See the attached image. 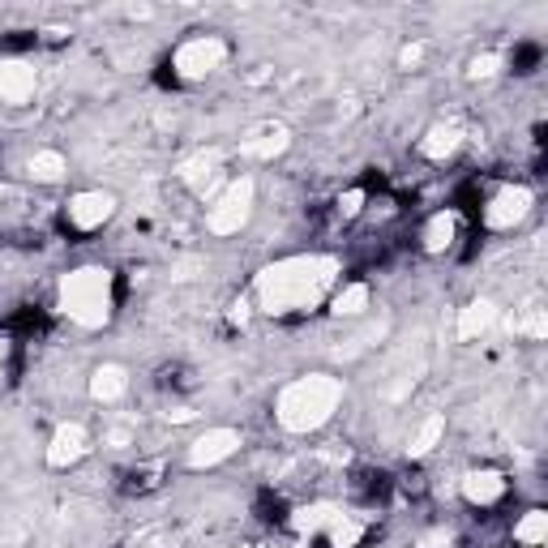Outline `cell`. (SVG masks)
I'll return each mask as SVG.
<instances>
[{"instance_id": "cell-12", "label": "cell", "mask_w": 548, "mask_h": 548, "mask_svg": "<svg viewBox=\"0 0 548 548\" xmlns=\"http://www.w3.org/2000/svg\"><path fill=\"white\" fill-rule=\"evenodd\" d=\"M287 146H292V133H287V125H274V120H270V125H257L245 142H240V155L266 163L274 155H283Z\"/></svg>"}, {"instance_id": "cell-29", "label": "cell", "mask_w": 548, "mask_h": 548, "mask_svg": "<svg viewBox=\"0 0 548 548\" xmlns=\"http://www.w3.org/2000/svg\"><path fill=\"white\" fill-rule=\"evenodd\" d=\"M232 322H240V326L249 322V300H236V304H232Z\"/></svg>"}, {"instance_id": "cell-23", "label": "cell", "mask_w": 548, "mask_h": 548, "mask_svg": "<svg viewBox=\"0 0 548 548\" xmlns=\"http://www.w3.org/2000/svg\"><path fill=\"white\" fill-rule=\"evenodd\" d=\"M334 514H339V510H334V506H309V510H296V531H300V536H326V527L334 523Z\"/></svg>"}, {"instance_id": "cell-10", "label": "cell", "mask_w": 548, "mask_h": 548, "mask_svg": "<svg viewBox=\"0 0 548 548\" xmlns=\"http://www.w3.org/2000/svg\"><path fill=\"white\" fill-rule=\"evenodd\" d=\"M86 454H90V433H86V424H78V420L60 424V429L52 433V441H48V467L52 471L78 467Z\"/></svg>"}, {"instance_id": "cell-16", "label": "cell", "mask_w": 548, "mask_h": 548, "mask_svg": "<svg viewBox=\"0 0 548 548\" xmlns=\"http://www.w3.org/2000/svg\"><path fill=\"white\" fill-rule=\"evenodd\" d=\"M459 146H463V129L459 125H433L429 133L420 137V155L429 159V163H446L459 155Z\"/></svg>"}, {"instance_id": "cell-5", "label": "cell", "mask_w": 548, "mask_h": 548, "mask_svg": "<svg viewBox=\"0 0 548 548\" xmlns=\"http://www.w3.org/2000/svg\"><path fill=\"white\" fill-rule=\"evenodd\" d=\"M227 43L219 35H193L172 52V73L180 82H206L215 69H223Z\"/></svg>"}, {"instance_id": "cell-9", "label": "cell", "mask_w": 548, "mask_h": 548, "mask_svg": "<svg viewBox=\"0 0 548 548\" xmlns=\"http://www.w3.org/2000/svg\"><path fill=\"white\" fill-rule=\"evenodd\" d=\"M39 90V69L22 56H0V103L5 108H26Z\"/></svg>"}, {"instance_id": "cell-20", "label": "cell", "mask_w": 548, "mask_h": 548, "mask_svg": "<svg viewBox=\"0 0 548 548\" xmlns=\"http://www.w3.org/2000/svg\"><path fill=\"white\" fill-rule=\"evenodd\" d=\"M454 232H459V219H454L450 210H437V215L424 223V232H420L424 253H446L454 245Z\"/></svg>"}, {"instance_id": "cell-19", "label": "cell", "mask_w": 548, "mask_h": 548, "mask_svg": "<svg viewBox=\"0 0 548 548\" xmlns=\"http://www.w3.org/2000/svg\"><path fill=\"white\" fill-rule=\"evenodd\" d=\"M373 304V287L369 283H343L330 296V313L334 317H364V309Z\"/></svg>"}, {"instance_id": "cell-8", "label": "cell", "mask_w": 548, "mask_h": 548, "mask_svg": "<svg viewBox=\"0 0 548 548\" xmlns=\"http://www.w3.org/2000/svg\"><path fill=\"white\" fill-rule=\"evenodd\" d=\"M112 215H116V197L108 189H82V193H73L69 206H65L69 227L73 232H82V236L99 232L103 223H112Z\"/></svg>"}, {"instance_id": "cell-13", "label": "cell", "mask_w": 548, "mask_h": 548, "mask_svg": "<svg viewBox=\"0 0 548 548\" xmlns=\"http://www.w3.org/2000/svg\"><path fill=\"white\" fill-rule=\"evenodd\" d=\"M223 172V150H197L193 159L180 163V180L193 189V193H206L215 189V180Z\"/></svg>"}, {"instance_id": "cell-24", "label": "cell", "mask_w": 548, "mask_h": 548, "mask_svg": "<svg viewBox=\"0 0 548 548\" xmlns=\"http://www.w3.org/2000/svg\"><path fill=\"white\" fill-rule=\"evenodd\" d=\"M159 476H163V467H159V463L133 467V471H129V484H125V489H129V493H150V489H159Z\"/></svg>"}, {"instance_id": "cell-2", "label": "cell", "mask_w": 548, "mask_h": 548, "mask_svg": "<svg viewBox=\"0 0 548 548\" xmlns=\"http://www.w3.org/2000/svg\"><path fill=\"white\" fill-rule=\"evenodd\" d=\"M343 377L334 373H304L296 382H287L274 399V420L283 433H317L334 420V411L343 407Z\"/></svg>"}, {"instance_id": "cell-7", "label": "cell", "mask_w": 548, "mask_h": 548, "mask_svg": "<svg viewBox=\"0 0 548 548\" xmlns=\"http://www.w3.org/2000/svg\"><path fill=\"white\" fill-rule=\"evenodd\" d=\"M245 446V437H240V429H227V424H215V429H206V433H197L189 441V467L193 471H210V467H219L227 463L232 454Z\"/></svg>"}, {"instance_id": "cell-3", "label": "cell", "mask_w": 548, "mask_h": 548, "mask_svg": "<svg viewBox=\"0 0 548 548\" xmlns=\"http://www.w3.org/2000/svg\"><path fill=\"white\" fill-rule=\"evenodd\" d=\"M116 292L108 266H78L60 279V313L82 330H103L112 322Z\"/></svg>"}, {"instance_id": "cell-30", "label": "cell", "mask_w": 548, "mask_h": 548, "mask_svg": "<svg viewBox=\"0 0 548 548\" xmlns=\"http://www.w3.org/2000/svg\"><path fill=\"white\" fill-rule=\"evenodd\" d=\"M441 544H450L446 531H433V536H424V540H420V548H441Z\"/></svg>"}, {"instance_id": "cell-11", "label": "cell", "mask_w": 548, "mask_h": 548, "mask_svg": "<svg viewBox=\"0 0 548 548\" xmlns=\"http://www.w3.org/2000/svg\"><path fill=\"white\" fill-rule=\"evenodd\" d=\"M506 489H510V480L501 476V471H493V467L467 471V476H463V484H459V493H463V501H467V506H480V510L497 506V501L506 497Z\"/></svg>"}, {"instance_id": "cell-27", "label": "cell", "mask_w": 548, "mask_h": 548, "mask_svg": "<svg viewBox=\"0 0 548 548\" xmlns=\"http://www.w3.org/2000/svg\"><path fill=\"white\" fill-rule=\"evenodd\" d=\"M514 330H519V334H527V339H544V309H527V317H523V322H510Z\"/></svg>"}, {"instance_id": "cell-22", "label": "cell", "mask_w": 548, "mask_h": 548, "mask_svg": "<svg viewBox=\"0 0 548 548\" xmlns=\"http://www.w3.org/2000/svg\"><path fill=\"white\" fill-rule=\"evenodd\" d=\"M514 540L523 548H540L548 540V514L544 510H527L519 523H514Z\"/></svg>"}, {"instance_id": "cell-14", "label": "cell", "mask_w": 548, "mask_h": 548, "mask_svg": "<svg viewBox=\"0 0 548 548\" xmlns=\"http://www.w3.org/2000/svg\"><path fill=\"white\" fill-rule=\"evenodd\" d=\"M129 394V369L125 364H99L95 373H90V399L103 403V407H112L120 403Z\"/></svg>"}, {"instance_id": "cell-17", "label": "cell", "mask_w": 548, "mask_h": 548, "mask_svg": "<svg viewBox=\"0 0 548 548\" xmlns=\"http://www.w3.org/2000/svg\"><path fill=\"white\" fill-rule=\"evenodd\" d=\"M497 322V304L493 300H471L467 309H459V322H454V334H459L463 343L480 339V334H489Z\"/></svg>"}, {"instance_id": "cell-31", "label": "cell", "mask_w": 548, "mask_h": 548, "mask_svg": "<svg viewBox=\"0 0 548 548\" xmlns=\"http://www.w3.org/2000/svg\"><path fill=\"white\" fill-rule=\"evenodd\" d=\"M9 356V339H0V360H5Z\"/></svg>"}, {"instance_id": "cell-26", "label": "cell", "mask_w": 548, "mask_h": 548, "mask_svg": "<svg viewBox=\"0 0 548 548\" xmlns=\"http://www.w3.org/2000/svg\"><path fill=\"white\" fill-rule=\"evenodd\" d=\"M364 202H369V193H364V189H347V193H339V206H334V210H339V219L347 223V219L360 215Z\"/></svg>"}, {"instance_id": "cell-4", "label": "cell", "mask_w": 548, "mask_h": 548, "mask_svg": "<svg viewBox=\"0 0 548 548\" xmlns=\"http://www.w3.org/2000/svg\"><path fill=\"white\" fill-rule=\"evenodd\" d=\"M253 206H257L253 176L227 180L215 202L206 206V232H210V236H236V232H245L249 219H253Z\"/></svg>"}, {"instance_id": "cell-1", "label": "cell", "mask_w": 548, "mask_h": 548, "mask_svg": "<svg viewBox=\"0 0 548 548\" xmlns=\"http://www.w3.org/2000/svg\"><path fill=\"white\" fill-rule=\"evenodd\" d=\"M339 283V257L330 253H296L270 262L253 283L257 309L266 317H292L317 309Z\"/></svg>"}, {"instance_id": "cell-18", "label": "cell", "mask_w": 548, "mask_h": 548, "mask_svg": "<svg viewBox=\"0 0 548 548\" xmlns=\"http://www.w3.org/2000/svg\"><path fill=\"white\" fill-rule=\"evenodd\" d=\"M26 176L35 180V185H60V180L69 176V159L60 155V150H35V155L26 159Z\"/></svg>"}, {"instance_id": "cell-6", "label": "cell", "mask_w": 548, "mask_h": 548, "mask_svg": "<svg viewBox=\"0 0 548 548\" xmlns=\"http://www.w3.org/2000/svg\"><path fill=\"white\" fill-rule=\"evenodd\" d=\"M531 206H536V197H531L527 185H501L489 197V206H484V227L489 232H514L531 215Z\"/></svg>"}, {"instance_id": "cell-25", "label": "cell", "mask_w": 548, "mask_h": 548, "mask_svg": "<svg viewBox=\"0 0 548 548\" xmlns=\"http://www.w3.org/2000/svg\"><path fill=\"white\" fill-rule=\"evenodd\" d=\"M501 65V56L497 52H480V56H471V65H467V78L471 82H484V78H493Z\"/></svg>"}, {"instance_id": "cell-15", "label": "cell", "mask_w": 548, "mask_h": 548, "mask_svg": "<svg viewBox=\"0 0 548 548\" xmlns=\"http://www.w3.org/2000/svg\"><path fill=\"white\" fill-rule=\"evenodd\" d=\"M441 437H446V416H441V411H429L407 437V459H429V454L441 446Z\"/></svg>"}, {"instance_id": "cell-28", "label": "cell", "mask_w": 548, "mask_h": 548, "mask_svg": "<svg viewBox=\"0 0 548 548\" xmlns=\"http://www.w3.org/2000/svg\"><path fill=\"white\" fill-rule=\"evenodd\" d=\"M424 60V43H407V48L399 52V69H416Z\"/></svg>"}, {"instance_id": "cell-21", "label": "cell", "mask_w": 548, "mask_h": 548, "mask_svg": "<svg viewBox=\"0 0 548 548\" xmlns=\"http://www.w3.org/2000/svg\"><path fill=\"white\" fill-rule=\"evenodd\" d=\"M364 540V523L356 519V514H334V523L326 527V544L330 548H356Z\"/></svg>"}]
</instances>
